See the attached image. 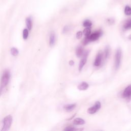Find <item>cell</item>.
Listing matches in <instances>:
<instances>
[{
    "label": "cell",
    "instance_id": "cell-1",
    "mask_svg": "<svg viewBox=\"0 0 131 131\" xmlns=\"http://www.w3.org/2000/svg\"><path fill=\"white\" fill-rule=\"evenodd\" d=\"M10 78V73L8 71H5L2 77L0 84V96L1 95L4 88L8 84Z\"/></svg>",
    "mask_w": 131,
    "mask_h": 131
},
{
    "label": "cell",
    "instance_id": "cell-2",
    "mask_svg": "<svg viewBox=\"0 0 131 131\" xmlns=\"http://www.w3.org/2000/svg\"><path fill=\"white\" fill-rule=\"evenodd\" d=\"M12 123V117L11 115L6 116L3 120V126L2 130H7L10 127Z\"/></svg>",
    "mask_w": 131,
    "mask_h": 131
},
{
    "label": "cell",
    "instance_id": "cell-3",
    "mask_svg": "<svg viewBox=\"0 0 131 131\" xmlns=\"http://www.w3.org/2000/svg\"><path fill=\"white\" fill-rule=\"evenodd\" d=\"M121 56H122V52L120 49H118L116 55H115V66L116 69H118L121 63Z\"/></svg>",
    "mask_w": 131,
    "mask_h": 131
},
{
    "label": "cell",
    "instance_id": "cell-4",
    "mask_svg": "<svg viewBox=\"0 0 131 131\" xmlns=\"http://www.w3.org/2000/svg\"><path fill=\"white\" fill-rule=\"evenodd\" d=\"M101 107V103L99 101L95 102L94 105L88 110V112L90 114H93L97 112Z\"/></svg>",
    "mask_w": 131,
    "mask_h": 131
},
{
    "label": "cell",
    "instance_id": "cell-5",
    "mask_svg": "<svg viewBox=\"0 0 131 131\" xmlns=\"http://www.w3.org/2000/svg\"><path fill=\"white\" fill-rule=\"evenodd\" d=\"M89 54V52L87 51L85 52H84L83 54V56H82V59H81L80 62H79V71H80L83 68V66H84V64H85L86 62V60H87V56H88V55Z\"/></svg>",
    "mask_w": 131,
    "mask_h": 131
},
{
    "label": "cell",
    "instance_id": "cell-6",
    "mask_svg": "<svg viewBox=\"0 0 131 131\" xmlns=\"http://www.w3.org/2000/svg\"><path fill=\"white\" fill-rule=\"evenodd\" d=\"M101 34H102V32L101 30H99L94 32L92 34L89 36V39L90 41H95L97 40L100 37Z\"/></svg>",
    "mask_w": 131,
    "mask_h": 131
},
{
    "label": "cell",
    "instance_id": "cell-7",
    "mask_svg": "<svg viewBox=\"0 0 131 131\" xmlns=\"http://www.w3.org/2000/svg\"><path fill=\"white\" fill-rule=\"evenodd\" d=\"M122 95L124 98H128L131 97V85L127 86L124 89Z\"/></svg>",
    "mask_w": 131,
    "mask_h": 131
},
{
    "label": "cell",
    "instance_id": "cell-8",
    "mask_svg": "<svg viewBox=\"0 0 131 131\" xmlns=\"http://www.w3.org/2000/svg\"><path fill=\"white\" fill-rule=\"evenodd\" d=\"M102 54L101 52H99L95 58V60L94 61V65L96 67H98L99 66L101 63V61H102Z\"/></svg>",
    "mask_w": 131,
    "mask_h": 131
},
{
    "label": "cell",
    "instance_id": "cell-9",
    "mask_svg": "<svg viewBox=\"0 0 131 131\" xmlns=\"http://www.w3.org/2000/svg\"><path fill=\"white\" fill-rule=\"evenodd\" d=\"M84 50L83 48L81 46H79L77 48L76 50V54L77 57H80L82 56L84 53Z\"/></svg>",
    "mask_w": 131,
    "mask_h": 131
},
{
    "label": "cell",
    "instance_id": "cell-10",
    "mask_svg": "<svg viewBox=\"0 0 131 131\" xmlns=\"http://www.w3.org/2000/svg\"><path fill=\"white\" fill-rule=\"evenodd\" d=\"M88 88H89V84L85 82H82L78 85V89L81 91L85 90Z\"/></svg>",
    "mask_w": 131,
    "mask_h": 131
},
{
    "label": "cell",
    "instance_id": "cell-11",
    "mask_svg": "<svg viewBox=\"0 0 131 131\" xmlns=\"http://www.w3.org/2000/svg\"><path fill=\"white\" fill-rule=\"evenodd\" d=\"M55 42V35L54 32H52L50 35L49 44L51 46H52L54 45Z\"/></svg>",
    "mask_w": 131,
    "mask_h": 131
},
{
    "label": "cell",
    "instance_id": "cell-12",
    "mask_svg": "<svg viewBox=\"0 0 131 131\" xmlns=\"http://www.w3.org/2000/svg\"><path fill=\"white\" fill-rule=\"evenodd\" d=\"M26 24L28 29L29 30H30L32 27V21L31 17H28L26 18Z\"/></svg>",
    "mask_w": 131,
    "mask_h": 131
},
{
    "label": "cell",
    "instance_id": "cell-13",
    "mask_svg": "<svg viewBox=\"0 0 131 131\" xmlns=\"http://www.w3.org/2000/svg\"><path fill=\"white\" fill-rule=\"evenodd\" d=\"M73 123L75 125H82L85 123V121L80 118H76L73 121Z\"/></svg>",
    "mask_w": 131,
    "mask_h": 131
},
{
    "label": "cell",
    "instance_id": "cell-14",
    "mask_svg": "<svg viewBox=\"0 0 131 131\" xmlns=\"http://www.w3.org/2000/svg\"><path fill=\"white\" fill-rule=\"evenodd\" d=\"M76 107V104H67L64 106V108L66 111L70 112L72 111L75 107Z\"/></svg>",
    "mask_w": 131,
    "mask_h": 131
},
{
    "label": "cell",
    "instance_id": "cell-15",
    "mask_svg": "<svg viewBox=\"0 0 131 131\" xmlns=\"http://www.w3.org/2000/svg\"><path fill=\"white\" fill-rule=\"evenodd\" d=\"M123 28L125 30L131 29V19L126 20L123 25Z\"/></svg>",
    "mask_w": 131,
    "mask_h": 131
},
{
    "label": "cell",
    "instance_id": "cell-16",
    "mask_svg": "<svg viewBox=\"0 0 131 131\" xmlns=\"http://www.w3.org/2000/svg\"><path fill=\"white\" fill-rule=\"evenodd\" d=\"M83 34L85 36H89L91 35V29L90 27H86L83 30Z\"/></svg>",
    "mask_w": 131,
    "mask_h": 131
},
{
    "label": "cell",
    "instance_id": "cell-17",
    "mask_svg": "<svg viewBox=\"0 0 131 131\" xmlns=\"http://www.w3.org/2000/svg\"><path fill=\"white\" fill-rule=\"evenodd\" d=\"M92 25V22L89 20V19H86L83 21V26L85 27H90Z\"/></svg>",
    "mask_w": 131,
    "mask_h": 131
},
{
    "label": "cell",
    "instance_id": "cell-18",
    "mask_svg": "<svg viewBox=\"0 0 131 131\" xmlns=\"http://www.w3.org/2000/svg\"><path fill=\"white\" fill-rule=\"evenodd\" d=\"M124 13L127 15H131V7L128 6H126L124 9Z\"/></svg>",
    "mask_w": 131,
    "mask_h": 131
},
{
    "label": "cell",
    "instance_id": "cell-19",
    "mask_svg": "<svg viewBox=\"0 0 131 131\" xmlns=\"http://www.w3.org/2000/svg\"><path fill=\"white\" fill-rule=\"evenodd\" d=\"M29 35V31L27 29H25L23 30V36L24 39H26Z\"/></svg>",
    "mask_w": 131,
    "mask_h": 131
},
{
    "label": "cell",
    "instance_id": "cell-20",
    "mask_svg": "<svg viewBox=\"0 0 131 131\" xmlns=\"http://www.w3.org/2000/svg\"><path fill=\"white\" fill-rule=\"evenodd\" d=\"M11 53L12 55L15 56L18 55V50L15 48H12L11 49Z\"/></svg>",
    "mask_w": 131,
    "mask_h": 131
},
{
    "label": "cell",
    "instance_id": "cell-21",
    "mask_svg": "<svg viewBox=\"0 0 131 131\" xmlns=\"http://www.w3.org/2000/svg\"><path fill=\"white\" fill-rule=\"evenodd\" d=\"M109 53H110V50L108 47H106L105 48V51H104V55H105V58H107L108 55H109Z\"/></svg>",
    "mask_w": 131,
    "mask_h": 131
},
{
    "label": "cell",
    "instance_id": "cell-22",
    "mask_svg": "<svg viewBox=\"0 0 131 131\" xmlns=\"http://www.w3.org/2000/svg\"><path fill=\"white\" fill-rule=\"evenodd\" d=\"M64 130L66 131H72V130H76V128H75L73 126H68L66 128H64Z\"/></svg>",
    "mask_w": 131,
    "mask_h": 131
},
{
    "label": "cell",
    "instance_id": "cell-23",
    "mask_svg": "<svg viewBox=\"0 0 131 131\" xmlns=\"http://www.w3.org/2000/svg\"><path fill=\"white\" fill-rule=\"evenodd\" d=\"M82 36V32L81 31H78L76 33V38L77 39H80Z\"/></svg>",
    "mask_w": 131,
    "mask_h": 131
},
{
    "label": "cell",
    "instance_id": "cell-24",
    "mask_svg": "<svg viewBox=\"0 0 131 131\" xmlns=\"http://www.w3.org/2000/svg\"><path fill=\"white\" fill-rule=\"evenodd\" d=\"M69 27L68 26H65L64 27V28L63 29V33H66V32H67L68 31H69Z\"/></svg>",
    "mask_w": 131,
    "mask_h": 131
},
{
    "label": "cell",
    "instance_id": "cell-25",
    "mask_svg": "<svg viewBox=\"0 0 131 131\" xmlns=\"http://www.w3.org/2000/svg\"><path fill=\"white\" fill-rule=\"evenodd\" d=\"M69 64L71 65V66H73L74 64V61H72V60H71L70 62H69Z\"/></svg>",
    "mask_w": 131,
    "mask_h": 131
},
{
    "label": "cell",
    "instance_id": "cell-26",
    "mask_svg": "<svg viewBox=\"0 0 131 131\" xmlns=\"http://www.w3.org/2000/svg\"><path fill=\"white\" fill-rule=\"evenodd\" d=\"M128 38H129V39H131V34L129 36V37H128Z\"/></svg>",
    "mask_w": 131,
    "mask_h": 131
}]
</instances>
